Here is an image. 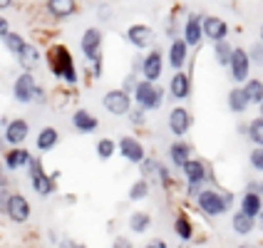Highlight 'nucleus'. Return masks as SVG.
<instances>
[{"instance_id":"c756f323","label":"nucleus","mask_w":263,"mask_h":248,"mask_svg":"<svg viewBox=\"0 0 263 248\" xmlns=\"http://www.w3.org/2000/svg\"><path fill=\"white\" fill-rule=\"evenodd\" d=\"M149 223H152V216L146 211H134L129 216V228L134 234H144L146 228H149Z\"/></svg>"},{"instance_id":"37998d69","label":"nucleus","mask_w":263,"mask_h":248,"mask_svg":"<svg viewBox=\"0 0 263 248\" xmlns=\"http://www.w3.org/2000/svg\"><path fill=\"white\" fill-rule=\"evenodd\" d=\"M159 179H161V186H164V189L172 186V176H169V169H166V166H159Z\"/></svg>"},{"instance_id":"8fccbe9b","label":"nucleus","mask_w":263,"mask_h":248,"mask_svg":"<svg viewBox=\"0 0 263 248\" xmlns=\"http://www.w3.org/2000/svg\"><path fill=\"white\" fill-rule=\"evenodd\" d=\"M5 184H8V179L3 174V169H0V189H5Z\"/></svg>"},{"instance_id":"2f4dec72","label":"nucleus","mask_w":263,"mask_h":248,"mask_svg":"<svg viewBox=\"0 0 263 248\" xmlns=\"http://www.w3.org/2000/svg\"><path fill=\"white\" fill-rule=\"evenodd\" d=\"M174 231H176V236H179L181 241H191V236H194V226H191V221L186 219V216H176Z\"/></svg>"},{"instance_id":"c9c22d12","label":"nucleus","mask_w":263,"mask_h":248,"mask_svg":"<svg viewBox=\"0 0 263 248\" xmlns=\"http://www.w3.org/2000/svg\"><path fill=\"white\" fill-rule=\"evenodd\" d=\"M25 45H28V43H25V40H23L17 32H10V35L5 37V47H8L13 55H20V52L25 50Z\"/></svg>"},{"instance_id":"f704fd0d","label":"nucleus","mask_w":263,"mask_h":248,"mask_svg":"<svg viewBox=\"0 0 263 248\" xmlns=\"http://www.w3.org/2000/svg\"><path fill=\"white\" fill-rule=\"evenodd\" d=\"M149 196V181L146 179H139V181H134L129 189V199L132 201H142V199H146Z\"/></svg>"},{"instance_id":"58836bf2","label":"nucleus","mask_w":263,"mask_h":248,"mask_svg":"<svg viewBox=\"0 0 263 248\" xmlns=\"http://www.w3.org/2000/svg\"><path fill=\"white\" fill-rule=\"evenodd\" d=\"M137 85H139V80H137V74L132 72L129 77H124V82H122V92H127V94H132V92H134V89H137Z\"/></svg>"},{"instance_id":"aec40b11","label":"nucleus","mask_w":263,"mask_h":248,"mask_svg":"<svg viewBox=\"0 0 263 248\" xmlns=\"http://www.w3.org/2000/svg\"><path fill=\"white\" fill-rule=\"evenodd\" d=\"M60 142V134L55 127H43V129L37 131V139H35V146H37V151H52Z\"/></svg>"},{"instance_id":"a878e982","label":"nucleus","mask_w":263,"mask_h":248,"mask_svg":"<svg viewBox=\"0 0 263 248\" xmlns=\"http://www.w3.org/2000/svg\"><path fill=\"white\" fill-rule=\"evenodd\" d=\"M231 226H234L236 234L241 236H249L253 228H256V219H251V216H246L243 211H236L234 219H231Z\"/></svg>"},{"instance_id":"4d7b16f0","label":"nucleus","mask_w":263,"mask_h":248,"mask_svg":"<svg viewBox=\"0 0 263 248\" xmlns=\"http://www.w3.org/2000/svg\"><path fill=\"white\" fill-rule=\"evenodd\" d=\"M261 194H263V181H261Z\"/></svg>"},{"instance_id":"0eeeda50","label":"nucleus","mask_w":263,"mask_h":248,"mask_svg":"<svg viewBox=\"0 0 263 248\" xmlns=\"http://www.w3.org/2000/svg\"><path fill=\"white\" fill-rule=\"evenodd\" d=\"M35 94H37V85H35V77L32 72H23L15 77V85H13V97L17 102L28 104L35 100Z\"/></svg>"},{"instance_id":"f8f14e48","label":"nucleus","mask_w":263,"mask_h":248,"mask_svg":"<svg viewBox=\"0 0 263 248\" xmlns=\"http://www.w3.org/2000/svg\"><path fill=\"white\" fill-rule=\"evenodd\" d=\"M5 216L13 221V223H25V221L30 219L28 199H25L23 194H13V196H10V201H8V214H5Z\"/></svg>"},{"instance_id":"7c9ffc66","label":"nucleus","mask_w":263,"mask_h":248,"mask_svg":"<svg viewBox=\"0 0 263 248\" xmlns=\"http://www.w3.org/2000/svg\"><path fill=\"white\" fill-rule=\"evenodd\" d=\"M243 92H246V97H249L251 104L263 102V82L261 80H249V82L243 85Z\"/></svg>"},{"instance_id":"ea45409f","label":"nucleus","mask_w":263,"mask_h":248,"mask_svg":"<svg viewBox=\"0 0 263 248\" xmlns=\"http://www.w3.org/2000/svg\"><path fill=\"white\" fill-rule=\"evenodd\" d=\"M249 58H251V65H263V45H261V43L251 47Z\"/></svg>"},{"instance_id":"9b49d317","label":"nucleus","mask_w":263,"mask_h":248,"mask_svg":"<svg viewBox=\"0 0 263 248\" xmlns=\"http://www.w3.org/2000/svg\"><path fill=\"white\" fill-rule=\"evenodd\" d=\"M191 112L186 109V107H174L172 112H169V129H172V134H176V137H184L186 131L191 129Z\"/></svg>"},{"instance_id":"f3484780","label":"nucleus","mask_w":263,"mask_h":248,"mask_svg":"<svg viewBox=\"0 0 263 248\" xmlns=\"http://www.w3.org/2000/svg\"><path fill=\"white\" fill-rule=\"evenodd\" d=\"M186 55H189V45L184 43V37H174L169 45V65L174 70H181L186 65Z\"/></svg>"},{"instance_id":"f257e3e1","label":"nucleus","mask_w":263,"mask_h":248,"mask_svg":"<svg viewBox=\"0 0 263 248\" xmlns=\"http://www.w3.org/2000/svg\"><path fill=\"white\" fill-rule=\"evenodd\" d=\"M47 62L55 77L65 80L67 85H77V70H74V58L65 45H52L47 52Z\"/></svg>"},{"instance_id":"a18cd8bd","label":"nucleus","mask_w":263,"mask_h":248,"mask_svg":"<svg viewBox=\"0 0 263 248\" xmlns=\"http://www.w3.org/2000/svg\"><path fill=\"white\" fill-rule=\"evenodd\" d=\"M10 35V25H8V20L0 15V37H8Z\"/></svg>"},{"instance_id":"4c0bfd02","label":"nucleus","mask_w":263,"mask_h":248,"mask_svg":"<svg viewBox=\"0 0 263 248\" xmlns=\"http://www.w3.org/2000/svg\"><path fill=\"white\" fill-rule=\"evenodd\" d=\"M249 161H251V166H253V169H258V171H263V149H261V146H256V149L251 151Z\"/></svg>"},{"instance_id":"3c124183","label":"nucleus","mask_w":263,"mask_h":248,"mask_svg":"<svg viewBox=\"0 0 263 248\" xmlns=\"http://www.w3.org/2000/svg\"><path fill=\"white\" fill-rule=\"evenodd\" d=\"M10 5H13L10 0H0V10H5V8H10Z\"/></svg>"},{"instance_id":"412c9836","label":"nucleus","mask_w":263,"mask_h":248,"mask_svg":"<svg viewBox=\"0 0 263 248\" xmlns=\"http://www.w3.org/2000/svg\"><path fill=\"white\" fill-rule=\"evenodd\" d=\"M169 159H172L174 166L184 169L191 161V144H186V142H174V144L169 146Z\"/></svg>"},{"instance_id":"864d4df0","label":"nucleus","mask_w":263,"mask_h":248,"mask_svg":"<svg viewBox=\"0 0 263 248\" xmlns=\"http://www.w3.org/2000/svg\"><path fill=\"white\" fill-rule=\"evenodd\" d=\"M261 45H263V25H261Z\"/></svg>"},{"instance_id":"9d476101","label":"nucleus","mask_w":263,"mask_h":248,"mask_svg":"<svg viewBox=\"0 0 263 248\" xmlns=\"http://www.w3.org/2000/svg\"><path fill=\"white\" fill-rule=\"evenodd\" d=\"M127 40H129L137 50H146V47L154 45L157 35H154V30L149 28V25H132V28L127 30Z\"/></svg>"},{"instance_id":"dca6fc26","label":"nucleus","mask_w":263,"mask_h":248,"mask_svg":"<svg viewBox=\"0 0 263 248\" xmlns=\"http://www.w3.org/2000/svg\"><path fill=\"white\" fill-rule=\"evenodd\" d=\"M201 35H204V17L201 15H189V20L184 25V43L196 47L201 43Z\"/></svg>"},{"instance_id":"473e14b6","label":"nucleus","mask_w":263,"mask_h":248,"mask_svg":"<svg viewBox=\"0 0 263 248\" xmlns=\"http://www.w3.org/2000/svg\"><path fill=\"white\" fill-rule=\"evenodd\" d=\"M249 139L263 149V117H256L253 122H249Z\"/></svg>"},{"instance_id":"b1692460","label":"nucleus","mask_w":263,"mask_h":248,"mask_svg":"<svg viewBox=\"0 0 263 248\" xmlns=\"http://www.w3.org/2000/svg\"><path fill=\"white\" fill-rule=\"evenodd\" d=\"M30 161H32V157H30L28 149H23V146H20V149H10V151L5 154V166L13 169V171L20 169V166H25V164L30 166Z\"/></svg>"},{"instance_id":"39448f33","label":"nucleus","mask_w":263,"mask_h":248,"mask_svg":"<svg viewBox=\"0 0 263 248\" xmlns=\"http://www.w3.org/2000/svg\"><path fill=\"white\" fill-rule=\"evenodd\" d=\"M102 107L109 115L122 117V115H129L132 112V97L127 92H122V89H109L102 97Z\"/></svg>"},{"instance_id":"de8ad7c7","label":"nucleus","mask_w":263,"mask_h":248,"mask_svg":"<svg viewBox=\"0 0 263 248\" xmlns=\"http://www.w3.org/2000/svg\"><path fill=\"white\" fill-rule=\"evenodd\" d=\"M144 248H166V243H164L161 238H152V241H149Z\"/></svg>"},{"instance_id":"c03bdc74","label":"nucleus","mask_w":263,"mask_h":248,"mask_svg":"<svg viewBox=\"0 0 263 248\" xmlns=\"http://www.w3.org/2000/svg\"><path fill=\"white\" fill-rule=\"evenodd\" d=\"M112 248H134V243H132V241H127L124 236H119V238H115Z\"/></svg>"},{"instance_id":"bb28decb","label":"nucleus","mask_w":263,"mask_h":248,"mask_svg":"<svg viewBox=\"0 0 263 248\" xmlns=\"http://www.w3.org/2000/svg\"><path fill=\"white\" fill-rule=\"evenodd\" d=\"M17 60H20V67L25 70V72H30L35 65H37V60H40V52H37V47L35 45H25V50L17 55Z\"/></svg>"},{"instance_id":"ddd939ff","label":"nucleus","mask_w":263,"mask_h":248,"mask_svg":"<svg viewBox=\"0 0 263 248\" xmlns=\"http://www.w3.org/2000/svg\"><path fill=\"white\" fill-rule=\"evenodd\" d=\"M204 35L209 37V40H214V43H223L226 35H229L226 20H221V17H216V15H206L204 17Z\"/></svg>"},{"instance_id":"4be33fe9","label":"nucleus","mask_w":263,"mask_h":248,"mask_svg":"<svg viewBox=\"0 0 263 248\" xmlns=\"http://www.w3.org/2000/svg\"><path fill=\"white\" fill-rule=\"evenodd\" d=\"M184 174L189 179V184H204L206 179H211V174L206 171V164L199 159H191L186 166H184Z\"/></svg>"},{"instance_id":"1a4fd4ad","label":"nucleus","mask_w":263,"mask_h":248,"mask_svg":"<svg viewBox=\"0 0 263 248\" xmlns=\"http://www.w3.org/2000/svg\"><path fill=\"white\" fill-rule=\"evenodd\" d=\"M28 134H30V124L25 122V119H10V124L5 127V142L13 146V149H20V144L28 139Z\"/></svg>"},{"instance_id":"20e7f679","label":"nucleus","mask_w":263,"mask_h":248,"mask_svg":"<svg viewBox=\"0 0 263 248\" xmlns=\"http://www.w3.org/2000/svg\"><path fill=\"white\" fill-rule=\"evenodd\" d=\"M28 174H30V181H32V189L37 191L40 196H50V194L55 191V179L45 174L43 161H40V159H32V161H30Z\"/></svg>"},{"instance_id":"e433bc0d","label":"nucleus","mask_w":263,"mask_h":248,"mask_svg":"<svg viewBox=\"0 0 263 248\" xmlns=\"http://www.w3.org/2000/svg\"><path fill=\"white\" fill-rule=\"evenodd\" d=\"M159 161L157 159H144L142 161V179H146L149 174H159Z\"/></svg>"},{"instance_id":"7ed1b4c3","label":"nucleus","mask_w":263,"mask_h":248,"mask_svg":"<svg viewBox=\"0 0 263 248\" xmlns=\"http://www.w3.org/2000/svg\"><path fill=\"white\" fill-rule=\"evenodd\" d=\"M134 100H137V107L144 109V112H149V109H159L161 107V89L157 87V85L142 80V82L137 85V89H134Z\"/></svg>"},{"instance_id":"423d86ee","label":"nucleus","mask_w":263,"mask_h":248,"mask_svg":"<svg viewBox=\"0 0 263 248\" xmlns=\"http://www.w3.org/2000/svg\"><path fill=\"white\" fill-rule=\"evenodd\" d=\"M82 55L89 60V62H97L102 60V32L97 28H87L82 32Z\"/></svg>"},{"instance_id":"a211bd4d","label":"nucleus","mask_w":263,"mask_h":248,"mask_svg":"<svg viewBox=\"0 0 263 248\" xmlns=\"http://www.w3.org/2000/svg\"><path fill=\"white\" fill-rule=\"evenodd\" d=\"M169 94L174 100H186L191 94V77L186 72H176L169 82Z\"/></svg>"},{"instance_id":"72a5a7b5","label":"nucleus","mask_w":263,"mask_h":248,"mask_svg":"<svg viewBox=\"0 0 263 248\" xmlns=\"http://www.w3.org/2000/svg\"><path fill=\"white\" fill-rule=\"evenodd\" d=\"M117 142H112V139H107V137H104V139H100V142H97V157H100V159H112V157H115V151H117Z\"/></svg>"},{"instance_id":"c85d7f7f","label":"nucleus","mask_w":263,"mask_h":248,"mask_svg":"<svg viewBox=\"0 0 263 248\" xmlns=\"http://www.w3.org/2000/svg\"><path fill=\"white\" fill-rule=\"evenodd\" d=\"M214 55H216V62H219L221 67H231V58H234V47L226 43H216L214 45Z\"/></svg>"},{"instance_id":"5701e85b","label":"nucleus","mask_w":263,"mask_h":248,"mask_svg":"<svg viewBox=\"0 0 263 248\" xmlns=\"http://www.w3.org/2000/svg\"><path fill=\"white\" fill-rule=\"evenodd\" d=\"M241 211L251 216V219H256V216H261L263 214V201H261V194H243L241 196Z\"/></svg>"},{"instance_id":"603ef678","label":"nucleus","mask_w":263,"mask_h":248,"mask_svg":"<svg viewBox=\"0 0 263 248\" xmlns=\"http://www.w3.org/2000/svg\"><path fill=\"white\" fill-rule=\"evenodd\" d=\"M238 248H258V246H253V243H241Z\"/></svg>"},{"instance_id":"6e6552de","label":"nucleus","mask_w":263,"mask_h":248,"mask_svg":"<svg viewBox=\"0 0 263 248\" xmlns=\"http://www.w3.org/2000/svg\"><path fill=\"white\" fill-rule=\"evenodd\" d=\"M231 77L236 82H249V72H251V58L243 47H234V58H231Z\"/></svg>"},{"instance_id":"6e6d98bb","label":"nucleus","mask_w":263,"mask_h":248,"mask_svg":"<svg viewBox=\"0 0 263 248\" xmlns=\"http://www.w3.org/2000/svg\"><path fill=\"white\" fill-rule=\"evenodd\" d=\"M261 228H263V214H261Z\"/></svg>"},{"instance_id":"f03ea898","label":"nucleus","mask_w":263,"mask_h":248,"mask_svg":"<svg viewBox=\"0 0 263 248\" xmlns=\"http://www.w3.org/2000/svg\"><path fill=\"white\" fill-rule=\"evenodd\" d=\"M196 204L204 211L206 216H221L226 214L231 204H234V194L229 191H216V189H204L196 196Z\"/></svg>"},{"instance_id":"5fc2aeb1","label":"nucleus","mask_w":263,"mask_h":248,"mask_svg":"<svg viewBox=\"0 0 263 248\" xmlns=\"http://www.w3.org/2000/svg\"><path fill=\"white\" fill-rule=\"evenodd\" d=\"M258 107H261V117H263V102H261V104H258Z\"/></svg>"},{"instance_id":"4468645a","label":"nucleus","mask_w":263,"mask_h":248,"mask_svg":"<svg viewBox=\"0 0 263 248\" xmlns=\"http://www.w3.org/2000/svg\"><path fill=\"white\" fill-rule=\"evenodd\" d=\"M161 67H164V62H161V52L159 50H152L144 60H142V74H144L146 82H157L161 77Z\"/></svg>"},{"instance_id":"6ab92c4d","label":"nucleus","mask_w":263,"mask_h":248,"mask_svg":"<svg viewBox=\"0 0 263 248\" xmlns=\"http://www.w3.org/2000/svg\"><path fill=\"white\" fill-rule=\"evenodd\" d=\"M72 127L80 134H89V131H95L100 127V119L95 117L92 112H87V109H77L72 115Z\"/></svg>"},{"instance_id":"09e8293b","label":"nucleus","mask_w":263,"mask_h":248,"mask_svg":"<svg viewBox=\"0 0 263 248\" xmlns=\"http://www.w3.org/2000/svg\"><path fill=\"white\" fill-rule=\"evenodd\" d=\"M92 74H95V77H100V74H102V60L92 62Z\"/></svg>"},{"instance_id":"79ce46f5","label":"nucleus","mask_w":263,"mask_h":248,"mask_svg":"<svg viewBox=\"0 0 263 248\" xmlns=\"http://www.w3.org/2000/svg\"><path fill=\"white\" fill-rule=\"evenodd\" d=\"M10 191L8 189H0V214H8V201H10Z\"/></svg>"},{"instance_id":"cd10ccee","label":"nucleus","mask_w":263,"mask_h":248,"mask_svg":"<svg viewBox=\"0 0 263 248\" xmlns=\"http://www.w3.org/2000/svg\"><path fill=\"white\" fill-rule=\"evenodd\" d=\"M47 10L52 13V17H67L74 13V3L72 0H50Z\"/></svg>"},{"instance_id":"2eb2a0df","label":"nucleus","mask_w":263,"mask_h":248,"mask_svg":"<svg viewBox=\"0 0 263 248\" xmlns=\"http://www.w3.org/2000/svg\"><path fill=\"white\" fill-rule=\"evenodd\" d=\"M119 151H122V157L132 164H139V161H144V146L139 144L134 137H122L119 139Z\"/></svg>"},{"instance_id":"a19ab883","label":"nucleus","mask_w":263,"mask_h":248,"mask_svg":"<svg viewBox=\"0 0 263 248\" xmlns=\"http://www.w3.org/2000/svg\"><path fill=\"white\" fill-rule=\"evenodd\" d=\"M129 119L137 124V127H144V109H139V107H137V109H132Z\"/></svg>"},{"instance_id":"393cba45","label":"nucleus","mask_w":263,"mask_h":248,"mask_svg":"<svg viewBox=\"0 0 263 248\" xmlns=\"http://www.w3.org/2000/svg\"><path fill=\"white\" fill-rule=\"evenodd\" d=\"M249 97H246V92H243V87H234L231 92H229V109L231 112H236V115H241V112H246L249 109Z\"/></svg>"},{"instance_id":"49530a36","label":"nucleus","mask_w":263,"mask_h":248,"mask_svg":"<svg viewBox=\"0 0 263 248\" xmlns=\"http://www.w3.org/2000/svg\"><path fill=\"white\" fill-rule=\"evenodd\" d=\"M60 248H85L82 243H77V241H70V238H65L62 243H60Z\"/></svg>"}]
</instances>
